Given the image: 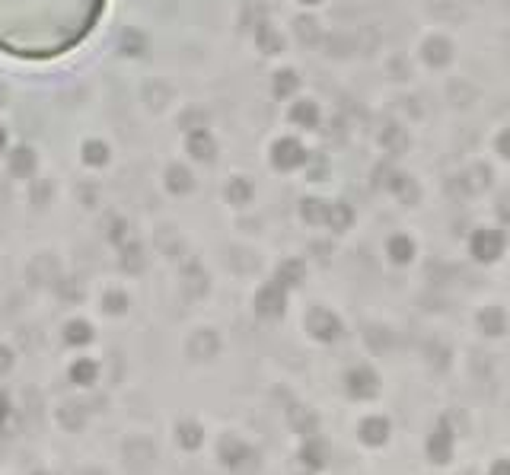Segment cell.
<instances>
[{
  "label": "cell",
  "mask_w": 510,
  "mask_h": 475,
  "mask_svg": "<svg viewBox=\"0 0 510 475\" xmlns=\"http://www.w3.org/2000/svg\"><path fill=\"white\" fill-rule=\"evenodd\" d=\"M74 379H77V383H93V379H96V364L80 360V364L74 367Z\"/></svg>",
  "instance_id": "d6986e66"
},
{
  "label": "cell",
  "mask_w": 510,
  "mask_h": 475,
  "mask_svg": "<svg viewBox=\"0 0 510 475\" xmlns=\"http://www.w3.org/2000/svg\"><path fill=\"white\" fill-rule=\"evenodd\" d=\"M306 214H310V221H319V217H322V211H319V204H310V207H306Z\"/></svg>",
  "instance_id": "d4e9b609"
},
{
  "label": "cell",
  "mask_w": 510,
  "mask_h": 475,
  "mask_svg": "<svg viewBox=\"0 0 510 475\" xmlns=\"http://www.w3.org/2000/svg\"><path fill=\"white\" fill-rule=\"evenodd\" d=\"M287 418H290V427H294V431H300V434H313V431H316V424H319L316 412H310L306 405H294Z\"/></svg>",
  "instance_id": "ba28073f"
},
{
  "label": "cell",
  "mask_w": 510,
  "mask_h": 475,
  "mask_svg": "<svg viewBox=\"0 0 510 475\" xmlns=\"http://www.w3.org/2000/svg\"><path fill=\"white\" fill-rule=\"evenodd\" d=\"M124 462H131V466H144V462H150L153 456V441H147V437H131V441H124V450H122Z\"/></svg>",
  "instance_id": "5b68a950"
},
{
  "label": "cell",
  "mask_w": 510,
  "mask_h": 475,
  "mask_svg": "<svg viewBox=\"0 0 510 475\" xmlns=\"http://www.w3.org/2000/svg\"><path fill=\"white\" fill-rule=\"evenodd\" d=\"M491 475H510V460H497L491 466Z\"/></svg>",
  "instance_id": "7402d4cb"
},
{
  "label": "cell",
  "mask_w": 510,
  "mask_h": 475,
  "mask_svg": "<svg viewBox=\"0 0 510 475\" xmlns=\"http://www.w3.org/2000/svg\"><path fill=\"white\" fill-rule=\"evenodd\" d=\"M389 437V421L386 418H367L364 424H360V441L367 443V447H383Z\"/></svg>",
  "instance_id": "52a82bcc"
},
{
  "label": "cell",
  "mask_w": 510,
  "mask_h": 475,
  "mask_svg": "<svg viewBox=\"0 0 510 475\" xmlns=\"http://www.w3.org/2000/svg\"><path fill=\"white\" fill-rule=\"evenodd\" d=\"M214 348H217V338L214 335L192 338V354H195V358H211V354H214Z\"/></svg>",
  "instance_id": "ac0fdd59"
},
{
  "label": "cell",
  "mask_w": 510,
  "mask_h": 475,
  "mask_svg": "<svg viewBox=\"0 0 510 475\" xmlns=\"http://www.w3.org/2000/svg\"><path fill=\"white\" fill-rule=\"evenodd\" d=\"M35 475H51V472H35Z\"/></svg>",
  "instance_id": "484cf974"
},
{
  "label": "cell",
  "mask_w": 510,
  "mask_h": 475,
  "mask_svg": "<svg viewBox=\"0 0 510 475\" xmlns=\"http://www.w3.org/2000/svg\"><path fill=\"white\" fill-rule=\"evenodd\" d=\"M7 412H10V402H7V396L0 393V421L7 418Z\"/></svg>",
  "instance_id": "cb8c5ba5"
},
{
  "label": "cell",
  "mask_w": 510,
  "mask_h": 475,
  "mask_svg": "<svg viewBox=\"0 0 510 475\" xmlns=\"http://www.w3.org/2000/svg\"><path fill=\"white\" fill-rule=\"evenodd\" d=\"M424 58L440 67V64H447L450 58H453V45H450L447 39H431L428 45H424Z\"/></svg>",
  "instance_id": "4fadbf2b"
},
{
  "label": "cell",
  "mask_w": 510,
  "mask_h": 475,
  "mask_svg": "<svg viewBox=\"0 0 510 475\" xmlns=\"http://www.w3.org/2000/svg\"><path fill=\"white\" fill-rule=\"evenodd\" d=\"M176 434H179L182 450H198L201 443H204V431H201V424H195V421H182Z\"/></svg>",
  "instance_id": "7c38bea8"
},
{
  "label": "cell",
  "mask_w": 510,
  "mask_h": 475,
  "mask_svg": "<svg viewBox=\"0 0 510 475\" xmlns=\"http://www.w3.org/2000/svg\"><path fill=\"white\" fill-rule=\"evenodd\" d=\"M450 103H453L456 109H469V105L476 103V86H472L469 80H453L450 83Z\"/></svg>",
  "instance_id": "30bf717a"
},
{
  "label": "cell",
  "mask_w": 510,
  "mask_h": 475,
  "mask_svg": "<svg viewBox=\"0 0 510 475\" xmlns=\"http://www.w3.org/2000/svg\"><path fill=\"white\" fill-rule=\"evenodd\" d=\"M478 325H482L485 335H501V332L507 329L504 310H497V306H488V310H482V313H478Z\"/></svg>",
  "instance_id": "8fae6325"
},
{
  "label": "cell",
  "mask_w": 510,
  "mask_h": 475,
  "mask_svg": "<svg viewBox=\"0 0 510 475\" xmlns=\"http://www.w3.org/2000/svg\"><path fill=\"white\" fill-rule=\"evenodd\" d=\"M389 255H393V262L405 265L408 259H412V255H414V246H412V240H408V236H395V240L389 242Z\"/></svg>",
  "instance_id": "e0dca14e"
},
{
  "label": "cell",
  "mask_w": 510,
  "mask_h": 475,
  "mask_svg": "<svg viewBox=\"0 0 510 475\" xmlns=\"http://www.w3.org/2000/svg\"><path fill=\"white\" fill-rule=\"evenodd\" d=\"M501 252H504V236L497 230H478L472 236V255L478 262H495Z\"/></svg>",
  "instance_id": "7a4b0ae2"
},
{
  "label": "cell",
  "mask_w": 510,
  "mask_h": 475,
  "mask_svg": "<svg viewBox=\"0 0 510 475\" xmlns=\"http://www.w3.org/2000/svg\"><path fill=\"white\" fill-rule=\"evenodd\" d=\"M497 150H501V157L510 160V131H504L501 138H497Z\"/></svg>",
  "instance_id": "44dd1931"
},
{
  "label": "cell",
  "mask_w": 510,
  "mask_h": 475,
  "mask_svg": "<svg viewBox=\"0 0 510 475\" xmlns=\"http://www.w3.org/2000/svg\"><path fill=\"white\" fill-rule=\"evenodd\" d=\"M450 450H453V434H450L447 421H443L434 434H431V441H428V456L434 462H450V456H453Z\"/></svg>",
  "instance_id": "277c9868"
},
{
  "label": "cell",
  "mask_w": 510,
  "mask_h": 475,
  "mask_svg": "<svg viewBox=\"0 0 510 475\" xmlns=\"http://www.w3.org/2000/svg\"><path fill=\"white\" fill-rule=\"evenodd\" d=\"M348 389H351V396H358V399H373L379 383H377V377H373V370L360 367V370L348 373Z\"/></svg>",
  "instance_id": "3957f363"
},
{
  "label": "cell",
  "mask_w": 510,
  "mask_h": 475,
  "mask_svg": "<svg viewBox=\"0 0 510 475\" xmlns=\"http://www.w3.org/2000/svg\"><path fill=\"white\" fill-rule=\"evenodd\" d=\"M217 456L223 466H230L236 475H255L259 472V453L249 443L236 441V437H221L217 443Z\"/></svg>",
  "instance_id": "6da1fadb"
},
{
  "label": "cell",
  "mask_w": 510,
  "mask_h": 475,
  "mask_svg": "<svg viewBox=\"0 0 510 475\" xmlns=\"http://www.w3.org/2000/svg\"><path fill=\"white\" fill-rule=\"evenodd\" d=\"M300 460H303L310 469H322L325 462H329V447H325V441H306L303 450H300Z\"/></svg>",
  "instance_id": "9c48e42d"
},
{
  "label": "cell",
  "mask_w": 510,
  "mask_h": 475,
  "mask_svg": "<svg viewBox=\"0 0 510 475\" xmlns=\"http://www.w3.org/2000/svg\"><path fill=\"white\" fill-rule=\"evenodd\" d=\"M58 418H61V424L67 427V431H80V427L86 424V412H83L80 405H64Z\"/></svg>",
  "instance_id": "2e32d148"
},
{
  "label": "cell",
  "mask_w": 510,
  "mask_h": 475,
  "mask_svg": "<svg viewBox=\"0 0 510 475\" xmlns=\"http://www.w3.org/2000/svg\"><path fill=\"white\" fill-rule=\"evenodd\" d=\"M259 310L265 313V316H275V313L284 310V297L277 287H265L262 297H259Z\"/></svg>",
  "instance_id": "5bb4252c"
},
{
  "label": "cell",
  "mask_w": 510,
  "mask_h": 475,
  "mask_svg": "<svg viewBox=\"0 0 510 475\" xmlns=\"http://www.w3.org/2000/svg\"><path fill=\"white\" fill-rule=\"evenodd\" d=\"M284 278H287V281H296V278H300V265L290 262L287 268H284Z\"/></svg>",
  "instance_id": "603a6c76"
},
{
  "label": "cell",
  "mask_w": 510,
  "mask_h": 475,
  "mask_svg": "<svg viewBox=\"0 0 510 475\" xmlns=\"http://www.w3.org/2000/svg\"><path fill=\"white\" fill-rule=\"evenodd\" d=\"M488 182H491V169H485V166H472V169L466 172L462 186H466V192H482Z\"/></svg>",
  "instance_id": "9a60e30c"
},
{
  "label": "cell",
  "mask_w": 510,
  "mask_h": 475,
  "mask_svg": "<svg viewBox=\"0 0 510 475\" xmlns=\"http://www.w3.org/2000/svg\"><path fill=\"white\" fill-rule=\"evenodd\" d=\"M67 338H70V341H86V338H90V332L83 329V325H74V329L67 332Z\"/></svg>",
  "instance_id": "ffe728a7"
},
{
  "label": "cell",
  "mask_w": 510,
  "mask_h": 475,
  "mask_svg": "<svg viewBox=\"0 0 510 475\" xmlns=\"http://www.w3.org/2000/svg\"><path fill=\"white\" fill-rule=\"evenodd\" d=\"M310 332L316 338H322V341H332V338L338 335V319L332 316V313H325V310H313L310 313Z\"/></svg>",
  "instance_id": "8992f818"
}]
</instances>
